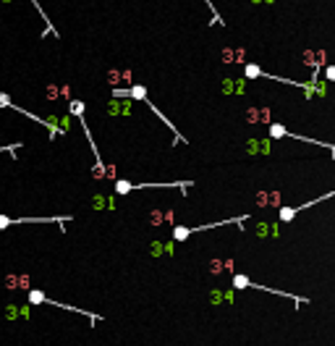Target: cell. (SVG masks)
I'll use <instances>...</instances> for the list:
<instances>
[{
    "instance_id": "6da1fadb",
    "label": "cell",
    "mask_w": 335,
    "mask_h": 346,
    "mask_svg": "<svg viewBox=\"0 0 335 346\" xmlns=\"http://www.w3.org/2000/svg\"><path fill=\"white\" fill-rule=\"evenodd\" d=\"M63 223L66 218H8V215H0V228H8V226H18V223Z\"/></svg>"
},
{
    "instance_id": "7a4b0ae2",
    "label": "cell",
    "mask_w": 335,
    "mask_h": 346,
    "mask_svg": "<svg viewBox=\"0 0 335 346\" xmlns=\"http://www.w3.org/2000/svg\"><path fill=\"white\" fill-rule=\"evenodd\" d=\"M270 137H291V139H304L307 145H322V142H317V139H309V137H299V134H291V131L286 129V126H280V124H272L270 126ZM322 147H328V145H322ZM333 152H335V147H330Z\"/></svg>"
},
{
    "instance_id": "3957f363",
    "label": "cell",
    "mask_w": 335,
    "mask_h": 346,
    "mask_svg": "<svg viewBox=\"0 0 335 346\" xmlns=\"http://www.w3.org/2000/svg\"><path fill=\"white\" fill-rule=\"evenodd\" d=\"M189 236H191V231H189L186 226H176V228H173V239H176V241H184V239H189Z\"/></svg>"
},
{
    "instance_id": "277c9868",
    "label": "cell",
    "mask_w": 335,
    "mask_h": 346,
    "mask_svg": "<svg viewBox=\"0 0 335 346\" xmlns=\"http://www.w3.org/2000/svg\"><path fill=\"white\" fill-rule=\"evenodd\" d=\"M131 189H134V184H128V181H115V194H128Z\"/></svg>"
},
{
    "instance_id": "5b68a950",
    "label": "cell",
    "mask_w": 335,
    "mask_h": 346,
    "mask_svg": "<svg viewBox=\"0 0 335 346\" xmlns=\"http://www.w3.org/2000/svg\"><path fill=\"white\" fill-rule=\"evenodd\" d=\"M32 3H34V8H37V11H39V16L45 18V26H47V32H50V29H53V24H50V18L45 16V11H42V8H39V3H37V0H32Z\"/></svg>"
}]
</instances>
